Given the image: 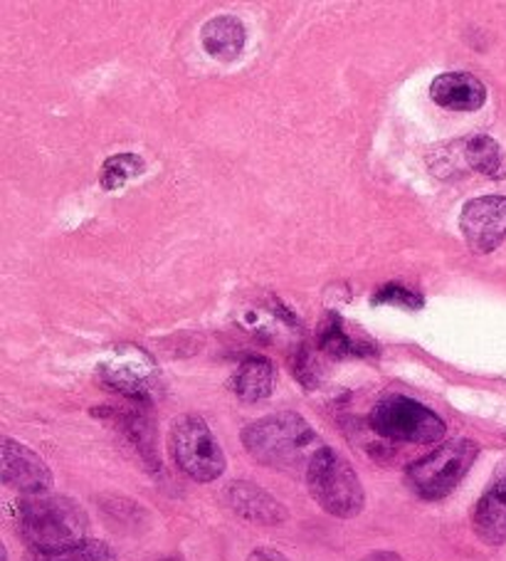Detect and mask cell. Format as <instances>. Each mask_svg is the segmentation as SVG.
<instances>
[{
  "label": "cell",
  "mask_w": 506,
  "mask_h": 561,
  "mask_svg": "<svg viewBox=\"0 0 506 561\" xmlns=\"http://www.w3.org/2000/svg\"><path fill=\"white\" fill-rule=\"evenodd\" d=\"M242 445L260 466L287 472L309 468L311 458L324 448L317 431L299 413L291 411L272 413L250 423L242 431Z\"/></svg>",
  "instance_id": "1"
},
{
  "label": "cell",
  "mask_w": 506,
  "mask_h": 561,
  "mask_svg": "<svg viewBox=\"0 0 506 561\" xmlns=\"http://www.w3.org/2000/svg\"><path fill=\"white\" fill-rule=\"evenodd\" d=\"M18 535L31 551H60L87 541L90 517L80 502L65 495H33L18 502Z\"/></svg>",
  "instance_id": "2"
},
{
  "label": "cell",
  "mask_w": 506,
  "mask_h": 561,
  "mask_svg": "<svg viewBox=\"0 0 506 561\" xmlns=\"http://www.w3.org/2000/svg\"><path fill=\"white\" fill-rule=\"evenodd\" d=\"M307 485L317 505L331 517L354 519L366 507V492L356 470L342 453L324 445L307 468Z\"/></svg>",
  "instance_id": "3"
},
{
  "label": "cell",
  "mask_w": 506,
  "mask_h": 561,
  "mask_svg": "<svg viewBox=\"0 0 506 561\" xmlns=\"http://www.w3.org/2000/svg\"><path fill=\"white\" fill-rule=\"evenodd\" d=\"M480 456V445L470 438H457L442 443L430 456L413 462L405 472V480L417 497L423 500H442L460 485L462 478L474 466Z\"/></svg>",
  "instance_id": "4"
},
{
  "label": "cell",
  "mask_w": 506,
  "mask_h": 561,
  "mask_svg": "<svg viewBox=\"0 0 506 561\" xmlns=\"http://www.w3.org/2000/svg\"><path fill=\"white\" fill-rule=\"evenodd\" d=\"M171 453L176 466L196 482H212L226 472V453L200 415H181L171 425Z\"/></svg>",
  "instance_id": "5"
},
{
  "label": "cell",
  "mask_w": 506,
  "mask_h": 561,
  "mask_svg": "<svg viewBox=\"0 0 506 561\" xmlns=\"http://www.w3.org/2000/svg\"><path fill=\"white\" fill-rule=\"evenodd\" d=\"M371 428L388 440L398 443H437L445 438L447 425L435 411L407 396H386L371 411Z\"/></svg>",
  "instance_id": "6"
},
{
  "label": "cell",
  "mask_w": 506,
  "mask_h": 561,
  "mask_svg": "<svg viewBox=\"0 0 506 561\" xmlns=\"http://www.w3.org/2000/svg\"><path fill=\"white\" fill-rule=\"evenodd\" d=\"M100 379L131 401H153L161 393L159 366L139 346H116L100 364Z\"/></svg>",
  "instance_id": "7"
},
{
  "label": "cell",
  "mask_w": 506,
  "mask_h": 561,
  "mask_svg": "<svg viewBox=\"0 0 506 561\" xmlns=\"http://www.w3.org/2000/svg\"><path fill=\"white\" fill-rule=\"evenodd\" d=\"M460 230L474 253H492L506 240V196H482L464 203Z\"/></svg>",
  "instance_id": "8"
},
{
  "label": "cell",
  "mask_w": 506,
  "mask_h": 561,
  "mask_svg": "<svg viewBox=\"0 0 506 561\" xmlns=\"http://www.w3.org/2000/svg\"><path fill=\"white\" fill-rule=\"evenodd\" d=\"M3 482L25 497L47 495L53 488V470L27 445L3 438Z\"/></svg>",
  "instance_id": "9"
},
{
  "label": "cell",
  "mask_w": 506,
  "mask_h": 561,
  "mask_svg": "<svg viewBox=\"0 0 506 561\" xmlns=\"http://www.w3.org/2000/svg\"><path fill=\"white\" fill-rule=\"evenodd\" d=\"M472 527L484 545H506V462L490 480L472 510Z\"/></svg>",
  "instance_id": "10"
},
{
  "label": "cell",
  "mask_w": 506,
  "mask_h": 561,
  "mask_svg": "<svg viewBox=\"0 0 506 561\" xmlns=\"http://www.w3.org/2000/svg\"><path fill=\"white\" fill-rule=\"evenodd\" d=\"M226 502L235 515L252 522V525L277 527V525H285L289 517L281 502H277L269 492L245 480L230 482L226 490Z\"/></svg>",
  "instance_id": "11"
},
{
  "label": "cell",
  "mask_w": 506,
  "mask_h": 561,
  "mask_svg": "<svg viewBox=\"0 0 506 561\" xmlns=\"http://www.w3.org/2000/svg\"><path fill=\"white\" fill-rule=\"evenodd\" d=\"M435 104L452 112H476L486 102V87L470 72H445L430 84Z\"/></svg>",
  "instance_id": "12"
},
{
  "label": "cell",
  "mask_w": 506,
  "mask_h": 561,
  "mask_svg": "<svg viewBox=\"0 0 506 561\" xmlns=\"http://www.w3.org/2000/svg\"><path fill=\"white\" fill-rule=\"evenodd\" d=\"M200 43L212 60L232 62L245 50L248 31L235 15H218L200 27Z\"/></svg>",
  "instance_id": "13"
},
{
  "label": "cell",
  "mask_w": 506,
  "mask_h": 561,
  "mask_svg": "<svg viewBox=\"0 0 506 561\" xmlns=\"http://www.w3.org/2000/svg\"><path fill=\"white\" fill-rule=\"evenodd\" d=\"M230 389L245 403L265 401L275 389V364L265 356H248L232 374Z\"/></svg>",
  "instance_id": "14"
},
{
  "label": "cell",
  "mask_w": 506,
  "mask_h": 561,
  "mask_svg": "<svg viewBox=\"0 0 506 561\" xmlns=\"http://www.w3.org/2000/svg\"><path fill=\"white\" fill-rule=\"evenodd\" d=\"M462 157L467 161V167L484 173V176H490V179L504 176L506 173L502 147L492 137H484V134L464 141Z\"/></svg>",
  "instance_id": "15"
},
{
  "label": "cell",
  "mask_w": 506,
  "mask_h": 561,
  "mask_svg": "<svg viewBox=\"0 0 506 561\" xmlns=\"http://www.w3.org/2000/svg\"><path fill=\"white\" fill-rule=\"evenodd\" d=\"M25 561H116V554L104 541L87 539L82 545L60 551H31Z\"/></svg>",
  "instance_id": "16"
},
{
  "label": "cell",
  "mask_w": 506,
  "mask_h": 561,
  "mask_svg": "<svg viewBox=\"0 0 506 561\" xmlns=\"http://www.w3.org/2000/svg\"><path fill=\"white\" fill-rule=\"evenodd\" d=\"M146 163L139 153H116V157L106 159L102 167V188L104 191H116L124 188L131 179L143 176Z\"/></svg>",
  "instance_id": "17"
},
{
  "label": "cell",
  "mask_w": 506,
  "mask_h": 561,
  "mask_svg": "<svg viewBox=\"0 0 506 561\" xmlns=\"http://www.w3.org/2000/svg\"><path fill=\"white\" fill-rule=\"evenodd\" d=\"M321 350H326L329 354L338 356V359H346V356H361L364 354L361 346L348 340L344 329L338 327V322H331L324 329V334H321Z\"/></svg>",
  "instance_id": "18"
},
{
  "label": "cell",
  "mask_w": 506,
  "mask_h": 561,
  "mask_svg": "<svg viewBox=\"0 0 506 561\" xmlns=\"http://www.w3.org/2000/svg\"><path fill=\"white\" fill-rule=\"evenodd\" d=\"M425 299L413 293V289H405L401 285H388L378 289V295H373V305H395V307H405V309H421Z\"/></svg>",
  "instance_id": "19"
},
{
  "label": "cell",
  "mask_w": 506,
  "mask_h": 561,
  "mask_svg": "<svg viewBox=\"0 0 506 561\" xmlns=\"http://www.w3.org/2000/svg\"><path fill=\"white\" fill-rule=\"evenodd\" d=\"M248 561H289L281 551L277 549H267V547H260L255 551H250Z\"/></svg>",
  "instance_id": "20"
},
{
  "label": "cell",
  "mask_w": 506,
  "mask_h": 561,
  "mask_svg": "<svg viewBox=\"0 0 506 561\" xmlns=\"http://www.w3.org/2000/svg\"><path fill=\"white\" fill-rule=\"evenodd\" d=\"M368 561H403L398 554H393V551H378V554H371L368 557Z\"/></svg>",
  "instance_id": "21"
}]
</instances>
